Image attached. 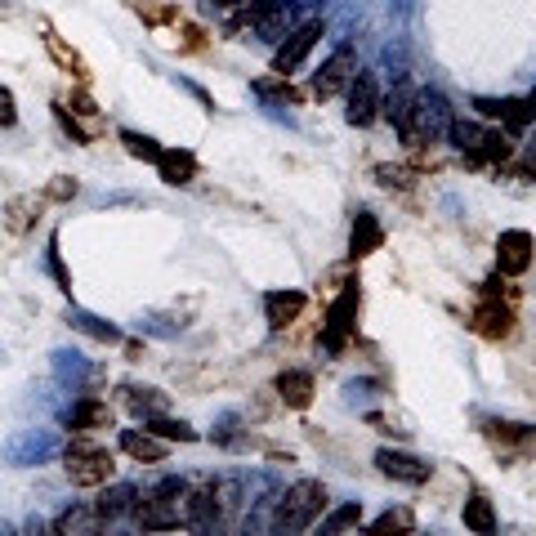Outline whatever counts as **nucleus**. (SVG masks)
<instances>
[{"mask_svg":"<svg viewBox=\"0 0 536 536\" xmlns=\"http://www.w3.org/2000/svg\"><path fill=\"white\" fill-rule=\"evenodd\" d=\"M255 94H264V99L295 103V90H291V81H286V76H277V81H255Z\"/></svg>","mask_w":536,"mask_h":536,"instance_id":"obj_34","label":"nucleus"},{"mask_svg":"<svg viewBox=\"0 0 536 536\" xmlns=\"http://www.w3.org/2000/svg\"><path fill=\"white\" fill-rule=\"evenodd\" d=\"M447 139L465 152L469 166H505L514 157V139L505 130H492V126H478V121H461L452 117V130Z\"/></svg>","mask_w":536,"mask_h":536,"instance_id":"obj_3","label":"nucleus"},{"mask_svg":"<svg viewBox=\"0 0 536 536\" xmlns=\"http://www.w3.org/2000/svg\"><path fill=\"white\" fill-rule=\"evenodd\" d=\"M376 179L385 188H411V184H416V175H411L407 166H376Z\"/></svg>","mask_w":536,"mask_h":536,"instance_id":"obj_32","label":"nucleus"},{"mask_svg":"<svg viewBox=\"0 0 536 536\" xmlns=\"http://www.w3.org/2000/svg\"><path fill=\"white\" fill-rule=\"evenodd\" d=\"M121 394H126V407L134 411V416L139 420H148V416H161V411H166V394H161V389H121Z\"/></svg>","mask_w":536,"mask_h":536,"instance_id":"obj_27","label":"nucleus"},{"mask_svg":"<svg viewBox=\"0 0 536 536\" xmlns=\"http://www.w3.org/2000/svg\"><path fill=\"white\" fill-rule=\"evenodd\" d=\"M45 50H50V54H54V63L67 67V72H72L76 81H90V67H85V59H81V54H76V50H67V45H63V36H54L50 27H45Z\"/></svg>","mask_w":536,"mask_h":536,"instance_id":"obj_26","label":"nucleus"},{"mask_svg":"<svg viewBox=\"0 0 536 536\" xmlns=\"http://www.w3.org/2000/svg\"><path fill=\"white\" fill-rule=\"evenodd\" d=\"M121 143H126L130 157L152 161V166H157V157H161V143L157 139H148V134H139V130H121Z\"/></svg>","mask_w":536,"mask_h":536,"instance_id":"obj_28","label":"nucleus"},{"mask_svg":"<svg viewBox=\"0 0 536 536\" xmlns=\"http://www.w3.org/2000/svg\"><path fill=\"white\" fill-rule=\"evenodd\" d=\"M184 492H188V478H161L148 496H134L130 519L139 523L143 532H175V528H184Z\"/></svg>","mask_w":536,"mask_h":536,"instance_id":"obj_1","label":"nucleus"},{"mask_svg":"<svg viewBox=\"0 0 536 536\" xmlns=\"http://www.w3.org/2000/svg\"><path fill=\"white\" fill-rule=\"evenodd\" d=\"M304 304H309V295L304 291H268L264 295V318L273 331H286L295 318L304 313Z\"/></svg>","mask_w":536,"mask_h":536,"instance_id":"obj_14","label":"nucleus"},{"mask_svg":"<svg viewBox=\"0 0 536 536\" xmlns=\"http://www.w3.org/2000/svg\"><path fill=\"white\" fill-rule=\"evenodd\" d=\"M376 469L385 478H394V483H407V487L429 483V474H434V465H429V461H420V456H411V452H394V447H380V452H376Z\"/></svg>","mask_w":536,"mask_h":536,"instance_id":"obj_10","label":"nucleus"},{"mask_svg":"<svg viewBox=\"0 0 536 536\" xmlns=\"http://www.w3.org/2000/svg\"><path fill=\"white\" fill-rule=\"evenodd\" d=\"M157 170H161V179H166L170 188H184V184H193L197 179V157L193 152H184V148H161Z\"/></svg>","mask_w":536,"mask_h":536,"instance_id":"obj_15","label":"nucleus"},{"mask_svg":"<svg viewBox=\"0 0 536 536\" xmlns=\"http://www.w3.org/2000/svg\"><path fill=\"white\" fill-rule=\"evenodd\" d=\"M353 322H358V282H349L340 295H335L331 313H327V327H322V344L331 353H340L353 335Z\"/></svg>","mask_w":536,"mask_h":536,"instance_id":"obj_7","label":"nucleus"},{"mask_svg":"<svg viewBox=\"0 0 536 536\" xmlns=\"http://www.w3.org/2000/svg\"><path fill=\"white\" fill-rule=\"evenodd\" d=\"M63 469L76 487H103L117 474V461H112L108 447L90 443V438H72V443L63 447Z\"/></svg>","mask_w":536,"mask_h":536,"instance_id":"obj_5","label":"nucleus"},{"mask_svg":"<svg viewBox=\"0 0 536 536\" xmlns=\"http://www.w3.org/2000/svg\"><path fill=\"white\" fill-rule=\"evenodd\" d=\"M103 519L94 514V505H72V510H63L59 519H54V532L59 536H81V532H99Z\"/></svg>","mask_w":536,"mask_h":536,"instance_id":"obj_23","label":"nucleus"},{"mask_svg":"<svg viewBox=\"0 0 536 536\" xmlns=\"http://www.w3.org/2000/svg\"><path fill=\"white\" fill-rule=\"evenodd\" d=\"M143 429H148V434H157L161 443H197V429L188 425V420L166 416V411H161V416H148V420H143Z\"/></svg>","mask_w":536,"mask_h":536,"instance_id":"obj_22","label":"nucleus"},{"mask_svg":"<svg viewBox=\"0 0 536 536\" xmlns=\"http://www.w3.org/2000/svg\"><path fill=\"white\" fill-rule=\"evenodd\" d=\"M411 528H416V514L411 510H385L371 523V532H411Z\"/></svg>","mask_w":536,"mask_h":536,"instance_id":"obj_30","label":"nucleus"},{"mask_svg":"<svg viewBox=\"0 0 536 536\" xmlns=\"http://www.w3.org/2000/svg\"><path fill=\"white\" fill-rule=\"evenodd\" d=\"M353 72H358V59H353L349 45H340V50L322 63V72L313 76V94H318V99H335L340 90H349Z\"/></svg>","mask_w":536,"mask_h":536,"instance_id":"obj_12","label":"nucleus"},{"mask_svg":"<svg viewBox=\"0 0 536 536\" xmlns=\"http://www.w3.org/2000/svg\"><path fill=\"white\" fill-rule=\"evenodd\" d=\"M358 523H362L358 505H340V510H331L327 519H322V532H344V528H358Z\"/></svg>","mask_w":536,"mask_h":536,"instance_id":"obj_31","label":"nucleus"},{"mask_svg":"<svg viewBox=\"0 0 536 536\" xmlns=\"http://www.w3.org/2000/svg\"><path fill=\"white\" fill-rule=\"evenodd\" d=\"M36 219H41V201H36V197H14L5 206V233H14V237L32 233Z\"/></svg>","mask_w":536,"mask_h":536,"instance_id":"obj_21","label":"nucleus"},{"mask_svg":"<svg viewBox=\"0 0 536 536\" xmlns=\"http://www.w3.org/2000/svg\"><path fill=\"white\" fill-rule=\"evenodd\" d=\"M376 117H380V85H376V76H371V72H353L344 121H349V126H371Z\"/></svg>","mask_w":536,"mask_h":536,"instance_id":"obj_9","label":"nucleus"},{"mask_svg":"<svg viewBox=\"0 0 536 536\" xmlns=\"http://www.w3.org/2000/svg\"><path fill=\"white\" fill-rule=\"evenodd\" d=\"M322 510H327V487H322L318 478H300V483H291L282 492V501H277L273 528L277 532H304L322 519Z\"/></svg>","mask_w":536,"mask_h":536,"instance_id":"obj_4","label":"nucleus"},{"mask_svg":"<svg viewBox=\"0 0 536 536\" xmlns=\"http://www.w3.org/2000/svg\"><path fill=\"white\" fill-rule=\"evenodd\" d=\"M318 36H322V23L313 18V23H300V27H291V32L277 41V54H273V72L277 76H291L295 67H300L304 59L313 54V45H318Z\"/></svg>","mask_w":536,"mask_h":536,"instance_id":"obj_6","label":"nucleus"},{"mask_svg":"<svg viewBox=\"0 0 536 536\" xmlns=\"http://www.w3.org/2000/svg\"><path fill=\"white\" fill-rule=\"evenodd\" d=\"M76 331H85L90 340H103V344H117V340H121V331L112 327V322L90 318V313H81V318H76Z\"/></svg>","mask_w":536,"mask_h":536,"instance_id":"obj_29","label":"nucleus"},{"mask_svg":"<svg viewBox=\"0 0 536 536\" xmlns=\"http://www.w3.org/2000/svg\"><path fill=\"white\" fill-rule=\"evenodd\" d=\"M483 434L501 456H536V429L532 425H519V420H492Z\"/></svg>","mask_w":536,"mask_h":536,"instance_id":"obj_11","label":"nucleus"},{"mask_svg":"<svg viewBox=\"0 0 536 536\" xmlns=\"http://www.w3.org/2000/svg\"><path fill=\"white\" fill-rule=\"evenodd\" d=\"M452 103L443 99L438 90H416V99H411V112L407 121H402L398 139L407 143V148H429V143H443L447 130H452Z\"/></svg>","mask_w":536,"mask_h":536,"instance_id":"obj_2","label":"nucleus"},{"mask_svg":"<svg viewBox=\"0 0 536 536\" xmlns=\"http://www.w3.org/2000/svg\"><path fill=\"white\" fill-rule=\"evenodd\" d=\"M411 99H416V85H411V81H398L394 90H389V99H380V112L394 121V130H402V121H407Z\"/></svg>","mask_w":536,"mask_h":536,"instance_id":"obj_25","label":"nucleus"},{"mask_svg":"<svg viewBox=\"0 0 536 536\" xmlns=\"http://www.w3.org/2000/svg\"><path fill=\"white\" fill-rule=\"evenodd\" d=\"M50 273L59 277V286L63 291H72V277H67V268H63V255H59V242H50Z\"/></svg>","mask_w":536,"mask_h":536,"instance_id":"obj_37","label":"nucleus"},{"mask_svg":"<svg viewBox=\"0 0 536 536\" xmlns=\"http://www.w3.org/2000/svg\"><path fill=\"white\" fill-rule=\"evenodd\" d=\"M469 327L483 335V340H510L514 335V313H510V304H501V300H483L474 309V318H469Z\"/></svg>","mask_w":536,"mask_h":536,"instance_id":"obj_13","label":"nucleus"},{"mask_svg":"<svg viewBox=\"0 0 536 536\" xmlns=\"http://www.w3.org/2000/svg\"><path fill=\"white\" fill-rule=\"evenodd\" d=\"M461 519H465V528L478 532V536H492L496 532V510H492V501H487V496H469Z\"/></svg>","mask_w":536,"mask_h":536,"instance_id":"obj_24","label":"nucleus"},{"mask_svg":"<svg viewBox=\"0 0 536 536\" xmlns=\"http://www.w3.org/2000/svg\"><path fill=\"white\" fill-rule=\"evenodd\" d=\"M134 487L130 483H103V492H99V501H94V514H99L103 523H117V519H126L130 514V505H134Z\"/></svg>","mask_w":536,"mask_h":536,"instance_id":"obj_17","label":"nucleus"},{"mask_svg":"<svg viewBox=\"0 0 536 536\" xmlns=\"http://www.w3.org/2000/svg\"><path fill=\"white\" fill-rule=\"evenodd\" d=\"M45 197H54V201H72L76 197V179H67V175H59L50 188H45Z\"/></svg>","mask_w":536,"mask_h":536,"instance_id":"obj_36","label":"nucleus"},{"mask_svg":"<svg viewBox=\"0 0 536 536\" xmlns=\"http://www.w3.org/2000/svg\"><path fill=\"white\" fill-rule=\"evenodd\" d=\"M18 126V103H14V90L9 85H0V130Z\"/></svg>","mask_w":536,"mask_h":536,"instance_id":"obj_35","label":"nucleus"},{"mask_svg":"<svg viewBox=\"0 0 536 536\" xmlns=\"http://www.w3.org/2000/svg\"><path fill=\"white\" fill-rule=\"evenodd\" d=\"M121 452L134 456L139 465H161L166 461V443H161L157 434H148V429H121Z\"/></svg>","mask_w":536,"mask_h":536,"instance_id":"obj_16","label":"nucleus"},{"mask_svg":"<svg viewBox=\"0 0 536 536\" xmlns=\"http://www.w3.org/2000/svg\"><path fill=\"white\" fill-rule=\"evenodd\" d=\"M72 112H76V117H94L99 108H94V103L85 99V94H72Z\"/></svg>","mask_w":536,"mask_h":536,"instance_id":"obj_38","label":"nucleus"},{"mask_svg":"<svg viewBox=\"0 0 536 536\" xmlns=\"http://www.w3.org/2000/svg\"><path fill=\"white\" fill-rule=\"evenodd\" d=\"M277 398L286 402V407H295V411H304L313 402V376L309 371H282V376H277Z\"/></svg>","mask_w":536,"mask_h":536,"instance_id":"obj_20","label":"nucleus"},{"mask_svg":"<svg viewBox=\"0 0 536 536\" xmlns=\"http://www.w3.org/2000/svg\"><path fill=\"white\" fill-rule=\"evenodd\" d=\"M532 233H523V228H505L501 237H496V273L501 277H519L532 268Z\"/></svg>","mask_w":536,"mask_h":536,"instance_id":"obj_8","label":"nucleus"},{"mask_svg":"<svg viewBox=\"0 0 536 536\" xmlns=\"http://www.w3.org/2000/svg\"><path fill=\"white\" fill-rule=\"evenodd\" d=\"M380 242H385V233H380L376 215H371V210H358V219H353V233H349V255H353V260H362V255L380 251Z\"/></svg>","mask_w":536,"mask_h":536,"instance_id":"obj_18","label":"nucleus"},{"mask_svg":"<svg viewBox=\"0 0 536 536\" xmlns=\"http://www.w3.org/2000/svg\"><path fill=\"white\" fill-rule=\"evenodd\" d=\"M54 117H59V126H63L67 134H72V139H76V143H90V130H85V126H81V121H76V117H72V108H67V103H54Z\"/></svg>","mask_w":536,"mask_h":536,"instance_id":"obj_33","label":"nucleus"},{"mask_svg":"<svg viewBox=\"0 0 536 536\" xmlns=\"http://www.w3.org/2000/svg\"><path fill=\"white\" fill-rule=\"evenodd\" d=\"M67 429H72V434H85V429H112V407L108 402H94V398L76 402V407L67 411Z\"/></svg>","mask_w":536,"mask_h":536,"instance_id":"obj_19","label":"nucleus"}]
</instances>
